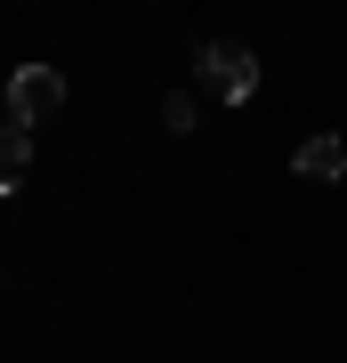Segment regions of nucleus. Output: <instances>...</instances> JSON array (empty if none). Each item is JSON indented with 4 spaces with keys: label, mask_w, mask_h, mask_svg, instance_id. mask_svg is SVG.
<instances>
[{
    "label": "nucleus",
    "mask_w": 347,
    "mask_h": 363,
    "mask_svg": "<svg viewBox=\"0 0 347 363\" xmlns=\"http://www.w3.org/2000/svg\"><path fill=\"white\" fill-rule=\"evenodd\" d=\"M194 81H202L219 105H243L258 89V57L243 49V40H202V49H194Z\"/></svg>",
    "instance_id": "nucleus-1"
},
{
    "label": "nucleus",
    "mask_w": 347,
    "mask_h": 363,
    "mask_svg": "<svg viewBox=\"0 0 347 363\" xmlns=\"http://www.w3.org/2000/svg\"><path fill=\"white\" fill-rule=\"evenodd\" d=\"M33 169V130H0V194H16Z\"/></svg>",
    "instance_id": "nucleus-4"
},
{
    "label": "nucleus",
    "mask_w": 347,
    "mask_h": 363,
    "mask_svg": "<svg viewBox=\"0 0 347 363\" xmlns=\"http://www.w3.org/2000/svg\"><path fill=\"white\" fill-rule=\"evenodd\" d=\"M162 121H170V138H186V130H194V121H202V105H194V97L178 89V97H170V105H162Z\"/></svg>",
    "instance_id": "nucleus-5"
},
{
    "label": "nucleus",
    "mask_w": 347,
    "mask_h": 363,
    "mask_svg": "<svg viewBox=\"0 0 347 363\" xmlns=\"http://www.w3.org/2000/svg\"><path fill=\"white\" fill-rule=\"evenodd\" d=\"M291 169H299V178H347V145L339 138H307Z\"/></svg>",
    "instance_id": "nucleus-3"
},
{
    "label": "nucleus",
    "mask_w": 347,
    "mask_h": 363,
    "mask_svg": "<svg viewBox=\"0 0 347 363\" xmlns=\"http://www.w3.org/2000/svg\"><path fill=\"white\" fill-rule=\"evenodd\" d=\"M65 105V73L57 65H16V81H9V130H40Z\"/></svg>",
    "instance_id": "nucleus-2"
}]
</instances>
